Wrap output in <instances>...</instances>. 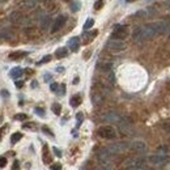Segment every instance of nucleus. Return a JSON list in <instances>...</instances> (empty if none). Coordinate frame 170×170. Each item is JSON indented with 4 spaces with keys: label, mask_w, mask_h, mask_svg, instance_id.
Masks as SVG:
<instances>
[{
    "label": "nucleus",
    "mask_w": 170,
    "mask_h": 170,
    "mask_svg": "<svg viewBox=\"0 0 170 170\" xmlns=\"http://www.w3.org/2000/svg\"><path fill=\"white\" fill-rule=\"evenodd\" d=\"M16 34L8 28H0V41H12Z\"/></svg>",
    "instance_id": "obj_11"
},
{
    "label": "nucleus",
    "mask_w": 170,
    "mask_h": 170,
    "mask_svg": "<svg viewBox=\"0 0 170 170\" xmlns=\"http://www.w3.org/2000/svg\"><path fill=\"white\" fill-rule=\"evenodd\" d=\"M12 170H20V164H19V161H15L13 162V166H12Z\"/></svg>",
    "instance_id": "obj_39"
},
{
    "label": "nucleus",
    "mask_w": 170,
    "mask_h": 170,
    "mask_svg": "<svg viewBox=\"0 0 170 170\" xmlns=\"http://www.w3.org/2000/svg\"><path fill=\"white\" fill-rule=\"evenodd\" d=\"M23 127H24V128H30V130H33V128H36V124H34V123H25Z\"/></svg>",
    "instance_id": "obj_38"
},
{
    "label": "nucleus",
    "mask_w": 170,
    "mask_h": 170,
    "mask_svg": "<svg viewBox=\"0 0 170 170\" xmlns=\"http://www.w3.org/2000/svg\"><path fill=\"white\" fill-rule=\"evenodd\" d=\"M42 131H43V132H45V134H47V135H49V136L54 137V134L51 132V130H50L49 127H46V126H43V127H42Z\"/></svg>",
    "instance_id": "obj_32"
},
{
    "label": "nucleus",
    "mask_w": 170,
    "mask_h": 170,
    "mask_svg": "<svg viewBox=\"0 0 170 170\" xmlns=\"http://www.w3.org/2000/svg\"><path fill=\"white\" fill-rule=\"evenodd\" d=\"M106 47L113 52H120V51H124L127 49V45H126V42H123V39L111 38L110 41L106 43Z\"/></svg>",
    "instance_id": "obj_4"
},
{
    "label": "nucleus",
    "mask_w": 170,
    "mask_h": 170,
    "mask_svg": "<svg viewBox=\"0 0 170 170\" xmlns=\"http://www.w3.org/2000/svg\"><path fill=\"white\" fill-rule=\"evenodd\" d=\"M43 78H45V81H46V82H49L52 77H51V75H49V73H46V75L43 76Z\"/></svg>",
    "instance_id": "obj_41"
},
{
    "label": "nucleus",
    "mask_w": 170,
    "mask_h": 170,
    "mask_svg": "<svg viewBox=\"0 0 170 170\" xmlns=\"http://www.w3.org/2000/svg\"><path fill=\"white\" fill-rule=\"evenodd\" d=\"M28 55L26 51H15V52H11L9 54V59L12 60H19V59H23Z\"/></svg>",
    "instance_id": "obj_17"
},
{
    "label": "nucleus",
    "mask_w": 170,
    "mask_h": 170,
    "mask_svg": "<svg viewBox=\"0 0 170 170\" xmlns=\"http://www.w3.org/2000/svg\"><path fill=\"white\" fill-rule=\"evenodd\" d=\"M42 7H43V9H46L47 12H55L56 9H58V5L55 4L54 0H42Z\"/></svg>",
    "instance_id": "obj_12"
},
{
    "label": "nucleus",
    "mask_w": 170,
    "mask_h": 170,
    "mask_svg": "<svg viewBox=\"0 0 170 170\" xmlns=\"http://www.w3.org/2000/svg\"><path fill=\"white\" fill-rule=\"evenodd\" d=\"M51 110L52 113H54L55 115H60V113H62V106H60V103H52V106H51Z\"/></svg>",
    "instance_id": "obj_24"
},
{
    "label": "nucleus",
    "mask_w": 170,
    "mask_h": 170,
    "mask_svg": "<svg viewBox=\"0 0 170 170\" xmlns=\"http://www.w3.org/2000/svg\"><path fill=\"white\" fill-rule=\"evenodd\" d=\"M73 84H78V77H75V80H73Z\"/></svg>",
    "instance_id": "obj_47"
},
{
    "label": "nucleus",
    "mask_w": 170,
    "mask_h": 170,
    "mask_svg": "<svg viewBox=\"0 0 170 170\" xmlns=\"http://www.w3.org/2000/svg\"><path fill=\"white\" fill-rule=\"evenodd\" d=\"M20 5L25 8V9H33V8L37 5V0H23V2L20 3Z\"/></svg>",
    "instance_id": "obj_16"
},
{
    "label": "nucleus",
    "mask_w": 170,
    "mask_h": 170,
    "mask_svg": "<svg viewBox=\"0 0 170 170\" xmlns=\"http://www.w3.org/2000/svg\"><path fill=\"white\" fill-rule=\"evenodd\" d=\"M65 23H67V16H65V15H60V16H58V17H56V20L54 21V24H52L51 33L59 32V30L65 25Z\"/></svg>",
    "instance_id": "obj_8"
},
{
    "label": "nucleus",
    "mask_w": 170,
    "mask_h": 170,
    "mask_svg": "<svg viewBox=\"0 0 170 170\" xmlns=\"http://www.w3.org/2000/svg\"><path fill=\"white\" fill-rule=\"evenodd\" d=\"M51 170H62V165L60 164H52L51 165Z\"/></svg>",
    "instance_id": "obj_36"
},
{
    "label": "nucleus",
    "mask_w": 170,
    "mask_h": 170,
    "mask_svg": "<svg viewBox=\"0 0 170 170\" xmlns=\"http://www.w3.org/2000/svg\"><path fill=\"white\" fill-rule=\"evenodd\" d=\"M41 28L45 30V29H47L50 26V16H43L42 19H41Z\"/></svg>",
    "instance_id": "obj_23"
},
{
    "label": "nucleus",
    "mask_w": 170,
    "mask_h": 170,
    "mask_svg": "<svg viewBox=\"0 0 170 170\" xmlns=\"http://www.w3.org/2000/svg\"><path fill=\"white\" fill-rule=\"evenodd\" d=\"M98 136H101L102 139H107V140H113L116 137V131L113 126H101L97 131Z\"/></svg>",
    "instance_id": "obj_3"
},
{
    "label": "nucleus",
    "mask_w": 170,
    "mask_h": 170,
    "mask_svg": "<svg viewBox=\"0 0 170 170\" xmlns=\"http://www.w3.org/2000/svg\"><path fill=\"white\" fill-rule=\"evenodd\" d=\"M98 34V30H93V32H90V33H88V34H85V38H84V42L85 43H89V42H92L93 39L95 38V36Z\"/></svg>",
    "instance_id": "obj_22"
},
{
    "label": "nucleus",
    "mask_w": 170,
    "mask_h": 170,
    "mask_svg": "<svg viewBox=\"0 0 170 170\" xmlns=\"http://www.w3.org/2000/svg\"><path fill=\"white\" fill-rule=\"evenodd\" d=\"M50 60H51V55H46V56H43V59H42L38 64H45V63H49Z\"/></svg>",
    "instance_id": "obj_33"
},
{
    "label": "nucleus",
    "mask_w": 170,
    "mask_h": 170,
    "mask_svg": "<svg viewBox=\"0 0 170 170\" xmlns=\"http://www.w3.org/2000/svg\"><path fill=\"white\" fill-rule=\"evenodd\" d=\"M28 119V115L24 114V113H20V114L15 115V120H26Z\"/></svg>",
    "instance_id": "obj_29"
},
{
    "label": "nucleus",
    "mask_w": 170,
    "mask_h": 170,
    "mask_svg": "<svg viewBox=\"0 0 170 170\" xmlns=\"http://www.w3.org/2000/svg\"><path fill=\"white\" fill-rule=\"evenodd\" d=\"M7 165V158L4 156H2L0 157V168H4Z\"/></svg>",
    "instance_id": "obj_34"
},
{
    "label": "nucleus",
    "mask_w": 170,
    "mask_h": 170,
    "mask_svg": "<svg viewBox=\"0 0 170 170\" xmlns=\"http://www.w3.org/2000/svg\"><path fill=\"white\" fill-rule=\"evenodd\" d=\"M58 90H59V94H62V95H63V94L65 93V85L62 84V85L59 86V89H58Z\"/></svg>",
    "instance_id": "obj_40"
},
{
    "label": "nucleus",
    "mask_w": 170,
    "mask_h": 170,
    "mask_svg": "<svg viewBox=\"0 0 170 170\" xmlns=\"http://www.w3.org/2000/svg\"><path fill=\"white\" fill-rule=\"evenodd\" d=\"M68 47H69V50H71V51L77 52L78 47H80V38H78V37H72L68 41Z\"/></svg>",
    "instance_id": "obj_14"
},
{
    "label": "nucleus",
    "mask_w": 170,
    "mask_h": 170,
    "mask_svg": "<svg viewBox=\"0 0 170 170\" xmlns=\"http://www.w3.org/2000/svg\"><path fill=\"white\" fill-rule=\"evenodd\" d=\"M50 89H51L52 92H58V89H59V84H56V82H52V84L50 85Z\"/></svg>",
    "instance_id": "obj_35"
},
{
    "label": "nucleus",
    "mask_w": 170,
    "mask_h": 170,
    "mask_svg": "<svg viewBox=\"0 0 170 170\" xmlns=\"http://www.w3.org/2000/svg\"><path fill=\"white\" fill-rule=\"evenodd\" d=\"M34 113H36L37 115H39L41 118L45 116V110H43V109H41V107H36V109H34Z\"/></svg>",
    "instance_id": "obj_30"
},
{
    "label": "nucleus",
    "mask_w": 170,
    "mask_h": 170,
    "mask_svg": "<svg viewBox=\"0 0 170 170\" xmlns=\"http://www.w3.org/2000/svg\"><path fill=\"white\" fill-rule=\"evenodd\" d=\"M131 149H132L134 152H136V153H145L147 152V144L141 141V140H136V141H134L132 144H131Z\"/></svg>",
    "instance_id": "obj_10"
},
{
    "label": "nucleus",
    "mask_w": 170,
    "mask_h": 170,
    "mask_svg": "<svg viewBox=\"0 0 170 170\" xmlns=\"http://www.w3.org/2000/svg\"><path fill=\"white\" fill-rule=\"evenodd\" d=\"M64 2H68V0H64Z\"/></svg>",
    "instance_id": "obj_49"
},
{
    "label": "nucleus",
    "mask_w": 170,
    "mask_h": 170,
    "mask_svg": "<svg viewBox=\"0 0 170 170\" xmlns=\"http://www.w3.org/2000/svg\"><path fill=\"white\" fill-rule=\"evenodd\" d=\"M128 149V145L124 143H116V144H113V145L109 147V151L111 152L113 154H118V153H123Z\"/></svg>",
    "instance_id": "obj_9"
},
{
    "label": "nucleus",
    "mask_w": 170,
    "mask_h": 170,
    "mask_svg": "<svg viewBox=\"0 0 170 170\" xmlns=\"http://www.w3.org/2000/svg\"><path fill=\"white\" fill-rule=\"evenodd\" d=\"M52 152H54V153H55L56 156H58V157H62V151H60V149H58V148H56V147H54V148H52Z\"/></svg>",
    "instance_id": "obj_37"
},
{
    "label": "nucleus",
    "mask_w": 170,
    "mask_h": 170,
    "mask_svg": "<svg viewBox=\"0 0 170 170\" xmlns=\"http://www.w3.org/2000/svg\"><path fill=\"white\" fill-rule=\"evenodd\" d=\"M9 20H11L12 24L19 25V26H28V24H29V19L26 16H24L23 13L19 12V11L12 12L11 16H9Z\"/></svg>",
    "instance_id": "obj_5"
},
{
    "label": "nucleus",
    "mask_w": 170,
    "mask_h": 170,
    "mask_svg": "<svg viewBox=\"0 0 170 170\" xmlns=\"http://www.w3.org/2000/svg\"><path fill=\"white\" fill-rule=\"evenodd\" d=\"M43 162L45 164H51L52 162V157L49 152V147L45 145L43 147Z\"/></svg>",
    "instance_id": "obj_18"
},
{
    "label": "nucleus",
    "mask_w": 170,
    "mask_h": 170,
    "mask_svg": "<svg viewBox=\"0 0 170 170\" xmlns=\"http://www.w3.org/2000/svg\"><path fill=\"white\" fill-rule=\"evenodd\" d=\"M24 34L28 38H36L39 36V30L36 28V26H26L24 29Z\"/></svg>",
    "instance_id": "obj_13"
},
{
    "label": "nucleus",
    "mask_w": 170,
    "mask_h": 170,
    "mask_svg": "<svg viewBox=\"0 0 170 170\" xmlns=\"http://www.w3.org/2000/svg\"><path fill=\"white\" fill-rule=\"evenodd\" d=\"M76 120H77V127H80L81 123L84 122V115H82V113H77V115H76Z\"/></svg>",
    "instance_id": "obj_28"
},
{
    "label": "nucleus",
    "mask_w": 170,
    "mask_h": 170,
    "mask_svg": "<svg viewBox=\"0 0 170 170\" xmlns=\"http://www.w3.org/2000/svg\"><path fill=\"white\" fill-rule=\"evenodd\" d=\"M93 25H94V20L93 19H88L85 21V24H84V30H89Z\"/></svg>",
    "instance_id": "obj_27"
},
{
    "label": "nucleus",
    "mask_w": 170,
    "mask_h": 170,
    "mask_svg": "<svg viewBox=\"0 0 170 170\" xmlns=\"http://www.w3.org/2000/svg\"><path fill=\"white\" fill-rule=\"evenodd\" d=\"M23 73H24L23 68H20V67H16V68H13L12 71L9 72V75H11V77H13V78H19V77H21V76H23Z\"/></svg>",
    "instance_id": "obj_20"
},
{
    "label": "nucleus",
    "mask_w": 170,
    "mask_h": 170,
    "mask_svg": "<svg viewBox=\"0 0 170 170\" xmlns=\"http://www.w3.org/2000/svg\"><path fill=\"white\" fill-rule=\"evenodd\" d=\"M97 157L101 161V164H110L113 158V153L109 151V148H102V149L98 151Z\"/></svg>",
    "instance_id": "obj_7"
},
{
    "label": "nucleus",
    "mask_w": 170,
    "mask_h": 170,
    "mask_svg": "<svg viewBox=\"0 0 170 170\" xmlns=\"http://www.w3.org/2000/svg\"><path fill=\"white\" fill-rule=\"evenodd\" d=\"M162 23H153V24H148L137 28L132 34V38L136 43H143L145 41H149V39L154 38L157 34L165 32V26H162Z\"/></svg>",
    "instance_id": "obj_1"
},
{
    "label": "nucleus",
    "mask_w": 170,
    "mask_h": 170,
    "mask_svg": "<svg viewBox=\"0 0 170 170\" xmlns=\"http://www.w3.org/2000/svg\"><path fill=\"white\" fill-rule=\"evenodd\" d=\"M32 86H33V88H37V86H38L37 81H33V82H32Z\"/></svg>",
    "instance_id": "obj_46"
},
{
    "label": "nucleus",
    "mask_w": 170,
    "mask_h": 170,
    "mask_svg": "<svg viewBox=\"0 0 170 170\" xmlns=\"http://www.w3.org/2000/svg\"><path fill=\"white\" fill-rule=\"evenodd\" d=\"M132 2H136V0H127V3H132Z\"/></svg>",
    "instance_id": "obj_48"
},
{
    "label": "nucleus",
    "mask_w": 170,
    "mask_h": 170,
    "mask_svg": "<svg viewBox=\"0 0 170 170\" xmlns=\"http://www.w3.org/2000/svg\"><path fill=\"white\" fill-rule=\"evenodd\" d=\"M102 5H103V0H97V2L94 3V9H95V11L101 9Z\"/></svg>",
    "instance_id": "obj_31"
},
{
    "label": "nucleus",
    "mask_w": 170,
    "mask_h": 170,
    "mask_svg": "<svg viewBox=\"0 0 170 170\" xmlns=\"http://www.w3.org/2000/svg\"><path fill=\"white\" fill-rule=\"evenodd\" d=\"M21 139H23V134L16 132V134H13L12 136H11V143H12V144H16L17 141H20Z\"/></svg>",
    "instance_id": "obj_25"
},
{
    "label": "nucleus",
    "mask_w": 170,
    "mask_h": 170,
    "mask_svg": "<svg viewBox=\"0 0 170 170\" xmlns=\"http://www.w3.org/2000/svg\"><path fill=\"white\" fill-rule=\"evenodd\" d=\"M81 8V3L80 2H73L71 3V11L72 12H77Z\"/></svg>",
    "instance_id": "obj_26"
},
{
    "label": "nucleus",
    "mask_w": 170,
    "mask_h": 170,
    "mask_svg": "<svg viewBox=\"0 0 170 170\" xmlns=\"http://www.w3.org/2000/svg\"><path fill=\"white\" fill-rule=\"evenodd\" d=\"M16 86H17V88H23V86H24V82H23V81H16Z\"/></svg>",
    "instance_id": "obj_42"
},
{
    "label": "nucleus",
    "mask_w": 170,
    "mask_h": 170,
    "mask_svg": "<svg viewBox=\"0 0 170 170\" xmlns=\"http://www.w3.org/2000/svg\"><path fill=\"white\" fill-rule=\"evenodd\" d=\"M69 103H71L72 107H77L78 105L81 103V95L80 94H75L73 97H71V99H69Z\"/></svg>",
    "instance_id": "obj_21"
},
{
    "label": "nucleus",
    "mask_w": 170,
    "mask_h": 170,
    "mask_svg": "<svg viewBox=\"0 0 170 170\" xmlns=\"http://www.w3.org/2000/svg\"><path fill=\"white\" fill-rule=\"evenodd\" d=\"M130 34V30H128V26L127 25H116L115 29L113 30L111 33V38L114 39H124L127 38Z\"/></svg>",
    "instance_id": "obj_6"
},
{
    "label": "nucleus",
    "mask_w": 170,
    "mask_h": 170,
    "mask_svg": "<svg viewBox=\"0 0 170 170\" xmlns=\"http://www.w3.org/2000/svg\"><path fill=\"white\" fill-rule=\"evenodd\" d=\"M168 158V149L166 147H161L158 148V151H157V153L153 154V156H149V162L152 165H154V166H161V165L165 164V161Z\"/></svg>",
    "instance_id": "obj_2"
},
{
    "label": "nucleus",
    "mask_w": 170,
    "mask_h": 170,
    "mask_svg": "<svg viewBox=\"0 0 170 170\" xmlns=\"http://www.w3.org/2000/svg\"><path fill=\"white\" fill-rule=\"evenodd\" d=\"M4 132V127H0V140H2V135Z\"/></svg>",
    "instance_id": "obj_45"
},
{
    "label": "nucleus",
    "mask_w": 170,
    "mask_h": 170,
    "mask_svg": "<svg viewBox=\"0 0 170 170\" xmlns=\"http://www.w3.org/2000/svg\"><path fill=\"white\" fill-rule=\"evenodd\" d=\"M2 95H3V97H9V93H8V92L7 90H2Z\"/></svg>",
    "instance_id": "obj_43"
},
{
    "label": "nucleus",
    "mask_w": 170,
    "mask_h": 170,
    "mask_svg": "<svg viewBox=\"0 0 170 170\" xmlns=\"http://www.w3.org/2000/svg\"><path fill=\"white\" fill-rule=\"evenodd\" d=\"M103 119L107 122H111V123H118L122 119V116L119 114H116V113H109V114L103 116Z\"/></svg>",
    "instance_id": "obj_15"
},
{
    "label": "nucleus",
    "mask_w": 170,
    "mask_h": 170,
    "mask_svg": "<svg viewBox=\"0 0 170 170\" xmlns=\"http://www.w3.org/2000/svg\"><path fill=\"white\" fill-rule=\"evenodd\" d=\"M56 71L62 73V72H64V68H63V67H58V68H56Z\"/></svg>",
    "instance_id": "obj_44"
},
{
    "label": "nucleus",
    "mask_w": 170,
    "mask_h": 170,
    "mask_svg": "<svg viewBox=\"0 0 170 170\" xmlns=\"http://www.w3.org/2000/svg\"><path fill=\"white\" fill-rule=\"evenodd\" d=\"M67 55H68L67 47H59V49L55 51V56H56L58 59H63V58H65Z\"/></svg>",
    "instance_id": "obj_19"
}]
</instances>
